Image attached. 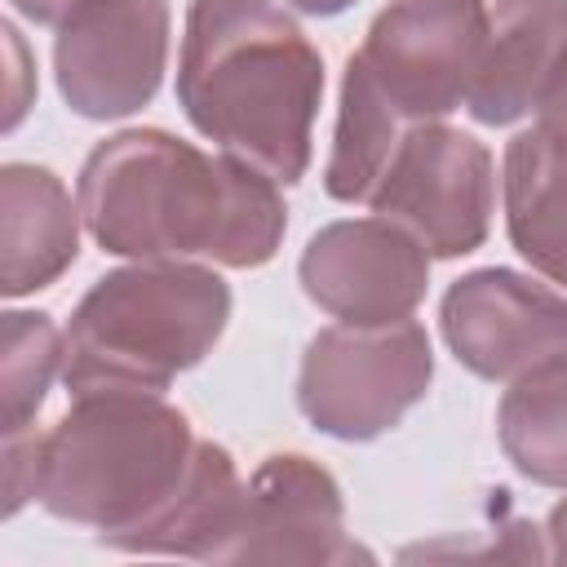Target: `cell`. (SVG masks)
<instances>
[{
  "instance_id": "cell-1",
  "label": "cell",
  "mask_w": 567,
  "mask_h": 567,
  "mask_svg": "<svg viewBox=\"0 0 567 567\" xmlns=\"http://www.w3.org/2000/svg\"><path fill=\"white\" fill-rule=\"evenodd\" d=\"M97 248L133 261H217L252 270L279 252V182L235 155H208L164 128L97 142L75 186Z\"/></svg>"
},
{
  "instance_id": "cell-2",
  "label": "cell",
  "mask_w": 567,
  "mask_h": 567,
  "mask_svg": "<svg viewBox=\"0 0 567 567\" xmlns=\"http://www.w3.org/2000/svg\"><path fill=\"white\" fill-rule=\"evenodd\" d=\"M323 58L275 0H190L177 102L195 133L292 186L310 168Z\"/></svg>"
},
{
  "instance_id": "cell-3",
  "label": "cell",
  "mask_w": 567,
  "mask_h": 567,
  "mask_svg": "<svg viewBox=\"0 0 567 567\" xmlns=\"http://www.w3.org/2000/svg\"><path fill=\"white\" fill-rule=\"evenodd\" d=\"M199 439L155 390H89L35 443V501L137 554L190 478Z\"/></svg>"
},
{
  "instance_id": "cell-4",
  "label": "cell",
  "mask_w": 567,
  "mask_h": 567,
  "mask_svg": "<svg viewBox=\"0 0 567 567\" xmlns=\"http://www.w3.org/2000/svg\"><path fill=\"white\" fill-rule=\"evenodd\" d=\"M230 319V288L199 261H137L102 275L66 323L62 381L89 390H164L195 368Z\"/></svg>"
},
{
  "instance_id": "cell-5",
  "label": "cell",
  "mask_w": 567,
  "mask_h": 567,
  "mask_svg": "<svg viewBox=\"0 0 567 567\" xmlns=\"http://www.w3.org/2000/svg\"><path fill=\"white\" fill-rule=\"evenodd\" d=\"M430 381L434 350L416 319L332 323L301 354L297 408L319 434L368 443L394 430L425 399Z\"/></svg>"
},
{
  "instance_id": "cell-6",
  "label": "cell",
  "mask_w": 567,
  "mask_h": 567,
  "mask_svg": "<svg viewBox=\"0 0 567 567\" xmlns=\"http://www.w3.org/2000/svg\"><path fill=\"white\" fill-rule=\"evenodd\" d=\"M368 204L377 217L416 235L430 257H465L487 239L492 226V151L443 120L412 124Z\"/></svg>"
},
{
  "instance_id": "cell-7",
  "label": "cell",
  "mask_w": 567,
  "mask_h": 567,
  "mask_svg": "<svg viewBox=\"0 0 567 567\" xmlns=\"http://www.w3.org/2000/svg\"><path fill=\"white\" fill-rule=\"evenodd\" d=\"M483 44L487 0H394L350 58L403 124H425L470 97Z\"/></svg>"
},
{
  "instance_id": "cell-8",
  "label": "cell",
  "mask_w": 567,
  "mask_h": 567,
  "mask_svg": "<svg viewBox=\"0 0 567 567\" xmlns=\"http://www.w3.org/2000/svg\"><path fill=\"white\" fill-rule=\"evenodd\" d=\"M168 66V0H84L58 22L53 71L84 120L142 111Z\"/></svg>"
},
{
  "instance_id": "cell-9",
  "label": "cell",
  "mask_w": 567,
  "mask_h": 567,
  "mask_svg": "<svg viewBox=\"0 0 567 567\" xmlns=\"http://www.w3.org/2000/svg\"><path fill=\"white\" fill-rule=\"evenodd\" d=\"M439 328L456 363L483 381H518L567 363V297L505 266L461 275L443 292Z\"/></svg>"
},
{
  "instance_id": "cell-10",
  "label": "cell",
  "mask_w": 567,
  "mask_h": 567,
  "mask_svg": "<svg viewBox=\"0 0 567 567\" xmlns=\"http://www.w3.org/2000/svg\"><path fill=\"white\" fill-rule=\"evenodd\" d=\"M297 279L341 323H394L412 319L430 288V252L385 217H350L310 235Z\"/></svg>"
},
{
  "instance_id": "cell-11",
  "label": "cell",
  "mask_w": 567,
  "mask_h": 567,
  "mask_svg": "<svg viewBox=\"0 0 567 567\" xmlns=\"http://www.w3.org/2000/svg\"><path fill=\"white\" fill-rule=\"evenodd\" d=\"M354 554L337 478L301 452H279L244 483L239 514L213 563H346Z\"/></svg>"
},
{
  "instance_id": "cell-12",
  "label": "cell",
  "mask_w": 567,
  "mask_h": 567,
  "mask_svg": "<svg viewBox=\"0 0 567 567\" xmlns=\"http://www.w3.org/2000/svg\"><path fill=\"white\" fill-rule=\"evenodd\" d=\"M532 115L505 146V226L518 257L567 288V49Z\"/></svg>"
},
{
  "instance_id": "cell-13",
  "label": "cell",
  "mask_w": 567,
  "mask_h": 567,
  "mask_svg": "<svg viewBox=\"0 0 567 567\" xmlns=\"http://www.w3.org/2000/svg\"><path fill=\"white\" fill-rule=\"evenodd\" d=\"M563 49H567V0L487 4V44L465 111L492 128L532 115Z\"/></svg>"
},
{
  "instance_id": "cell-14",
  "label": "cell",
  "mask_w": 567,
  "mask_h": 567,
  "mask_svg": "<svg viewBox=\"0 0 567 567\" xmlns=\"http://www.w3.org/2000/svg\"><path fill=\"white\" fill-rule=\"evenodd\" d=\"M80 204L44 164L0 168V292L27 297L62 279L80 252Z\"/></svg>"
},
{
  "instance_id": "cell-15",
  "label": "cell",
  "mask_w": 567,
  "mask_h": 567,
  "mask_svg": "<svg viewBox=\"0 0 567 567\" xmlns=\"http://www.w3.org/2000/svg\"><path fill=\"white\" fill-rule=\"evenodd\" d=\"M408 128L412 124L399 120V111L372 89L363 66L350 58L346 80H341V111H337L332 155H328V168H323V190L341 204L368 199Z\"/></svg>"
},
{
  "instance_id": "cell-16",
  "label": "cell",
  "mask_w": 567,
  "mask_h": 567,
  "mask_svg": "<svg viewBox=\"0 0 567 567\" xmlns=\"http://www.w3.org/2000/svg\"><path fill=\"white\" fill-rule=\"evenodd\" d=\"M496 434L518 474L567 487V363L509 381L496 408Z\"/></svg>"
},
{
  "instance_id": "cell-17",
  "label": "cell",
  "mask_w": 567,
  "mask_h": 567,
  "mask_svg": "<svg viewBox=\"0 0 567 567\" xmlns=\"http://www.w3.org/2000/svg\"><path fill=\"white\" fill-rule=\"evenodd\" d=\"M66 337L40 310H9L0 323V430L22 434L62 372Z\"/></svg>"
},
{
  "instance_id": "cell-18",
  "label": "cell",
  "mask_w": 567,
  "mask_h": 567,
  "mask_svg": "<svg viewBox=\"0 0 567 567\" xmlns=\"http://www.w3.org/2000/svg\"><path fill=\"white\" fill-rule=\"evenodd\" d=\"M27 22H35V27H58L71 9H80L84 0H9Z\"/></svg>"
},
{
  "instance_id": "cell-19",
  "label": "cell",
  "mask_w": 567,
  "mask_h": 567,
  "mask_svg": "<svg viewBox=\"0 0 567 567\" xmlns=\"http://www.w3.org/2000/svg\"><path fill=\"white\" fill-rule=\"evenodd\" d=\"M549 558L567 563V501H558L549 509Z\"/></svg>"
},
{
  "instance_id": "cell-20",
  "label": "cell",
  "mask_w": 567,
  "mask_h": 567,
  "mask_svg": "<svg viewBox=\"0 0 567 567\" xmlns=\"http://www.w3.org/2000/svg\"><path fill=\"white\" fill-rule=\"evenodd\" d=\"M292 9H301V13H310V18H332V13H341V9H350L354 0H288Z\"/></svg>"
}]
</instances>
